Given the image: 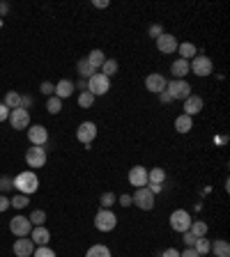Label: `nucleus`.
Returning <instances> with one entry per match:
<instances>
[{
  "label": "nucleus",
  "instance_id": "5",
  "mask_svg": "<svg viewBox=\"0 0 230 257\" xmlns=\"http://www.w3.org/2000/svg\"><path fill=\"white\" fill-rule=\"evenodd\" d=\"M189 69H191V74L205 78V76H209L214 71V62H212L207 55H196L193 60H189Z\"/></svg>",
  "mask_w": 230,
  "mask_h": 257
},
{
  "label": "nucleus",
  "instance_id": "9",
  "mask_svg": "<svg viewBox=\"0 0 230 257\" xmlns=\"http://www.w3.org/2000/svg\"><path fill=\"white\" fill-rule=\"evenodd\" d=\"M97 138V124L95 122H81L79 128H76V140L81 145L90 147V143Z\"/></svg>",
  "mask_w": 230,
  "mask_h": 257
},
{
  "label": "nucleus",
  "instance_id": "45",
  "mask_svg": "<svg viewBox=\"0 0 230 257\" xmlns=\"http://www.w3.org/2000/svg\"><path fill=\"white\" fill-rule=\"evenodd\" d=\"M118 204H122V207H131V195H127V193H124V195H120L118 198Z\"/></svg>",
  "mask_w": 230,
  "mask_h": 257
},
{
  "label": "nucleus",
  "instance_id": "44",
  "mask_svg": "<svg viewBox=\"0 0 230 257\" xmlns=\"http://www.w3.org/2000/svg\"><path fill=\"white\" fill-rule=\"evenodd\" d=\"M7 209H10V198L0 193V214H3V211H7Z\"/></svg>",
  "mask_w": 230,
  "mask_h": 257
},
{
  "label": "nucleus",
  "instance_id": "1",
  "mask_svg": "<svg viewBox=\"0 0 230 257\" xmlns=\"http://www.w3.org/2000/svg\"><path fill=\"white\" fill-rule=\"evenodd\" d=\"M14 188L21 195H32V193H37L39 188V177L35 175L32 170H23L14 177Z\"/></svg>",
  "mask_w": 230,
  "mask_h": 257
},
{
  "label": "nucleus",
  "instance_id": "30",
  "mask_svg": "<svg viewBox=\"0 0 230 257\" xmlns=\"http://www.w3.org/2000/svg\"><path fill=\"white\" fill-rule=\"evenodd\" d=\"M46 110L51 112V115H58L60 110H62V99H58V96H48L46 99Z\"/></svg>",
  "mask_w": 230,
  "mask_h": 257
},
{
  "label": "nucleus",
  "instance_id": "50",
  "mask_svg": "<svg viewBox=\"0 0 230 257\" xmlns=\"http://www.w3.org/2000/svg\"><path fill=\"white\" fill-rule=\"evenodd\" d=\"M74 87H79L81 92H86L88 90V80H79V83H74Z\"/></svg>",
  "mask_w": 230,
  "mask_h": 257
},
{
  "label": "nucleus",
  "instance_id": "48",
  "mask_svg": "<svg viewBox=\"0 0 230 257\" xmlns=\"http://www.w3.org/2000/svg\"><path fill=\"white\" fill-rule=\"evenodd\" d=\"M159 101H161V103H171L173 99H171V94H168V92L164 90V92H159Z\"/></svg>",
  "mask_w": 230,
  "mask_h": 257
},
{
  "label": "nucleus",
  "instance_id": "34",
  "mask_svg": "<svg viewBox=\"0 0 230 257\" xmlns=\"http://www.w3.org/2000/svg\"><path fill=\"white\" fill-rule=\"evenodd\" d=\"M28 220H30V223L35 225V227H39V225L46 223V211H44V209H35V211L30 214V218H28Z\"/></svg>",
  "mask_w": 230,
  "mask_h": 257
},
{
  "label": "nucleus",
  "instance_id": "20",
  "mask_svg": "<svg viewBox=\"0 0 230 257\" xmlns=\"http://www.w3.org/2000/svg\"><path fill=\"white\" fill-rule=\"evenodd\" d=\"M171 74H173V78H184L187 74H191V69H189V60H182V58H177L175 62L171 64Z\"/></svg>",
  "mask_w": 230,
  "mask_h": 257
},
{
  "label": "nucleus",
  "instance_id": "52",
  "mask_svg": "<svg viewBox=\"0 0 230 257\" xmlns=\"http://www.w3.org/2000/svg\"><path fill=\"white\" fill-rule=\"evenodd\" d=\"M200 257H203V255H200Z\"/></svg>",
  "mask_w": 230,
  "mask_h": 257
},
{
  "label": "nucleus",
  "instance_id": "49",
  "mask_svg": "<svg viewBox=\"0 0 230 257\" xmlns=\"http://www.w3.org/2000/svg\"><path fill=\"white\" fill-rule=\"evenodd\" d=\"M92 5H95L97 10H106V7L111 5V3H108V0H95V3H92Z\"/></svg>",
  "mask_w": 230,
  "mask_h": 257
},
{
  "label": "nucleus",
  "instance_id": "19",
  "mask_svg": "<svg viewBox=\"0 0 230 257\" xmlns=\"http://www.w3.org/2000/svg\"><path fill=\"white\" fill-rule=\"evenodd\" d=\"M74 83H71L69 78H62L60 83H55V96L58 99H69L71 94H74Z\"/></svg>",
  "mask_w": 230,
  "mask_h": 257
},
{
  "label": "nucleus",
  "instance_id": "47",
  "mask_svg": "<svg viewBox=\"0 0 230 257\" xmlns=\"http://www.w3.org/2000/svg\"><path fill=\"white\" fill-rule=\"evenodd\" d=\"M180 257H200V255L193 250V248H184V250L180 252Z\"/></svg>",
  "mask_w": 230,
  "mask_h": 257
},
{
  "label": "nucleus",
  "instance_id": "6",
  "mask_svg": "<svg viewBox=\"0 0 230 257\" xmlns=\"http://www.w3.org/2000/svg\"><path fill=\"white\" fill-rule=\"evenodd\" d=\"M131 202H134V207H138L140 211H152V209H155V195L147 191V186L136 188L134 195H131Z\"/></svg>",
  "mask_w": 230,
  "mask_h": 257
},
{
  "label": "nucleus",
  "instance_id": "22",
  "mask_svg": "<svg viewBox=\"0 0 230 257\" xmlns=\"http://www.w3.org/2000/svg\"><path fill=\"white\" fill-rule=\"evenodd\" d=\"M193 128V117H189V115H177L175 117V131L177 134H189Z\"/></svg>",
  "mask_w": 230,
  "mask_h": 257
},
{
  "label": "nucleus",
  "instance_id": "41",
  "mask_svg": "<svg viewBox=\"0 0 230 257\" xmlns=\"http://www.w3.org/2000/svg\"><path fill=\"white\" fill-rule=\"evenodd\" d=\"M182 241H184V246H187V248H193V243H196V236H193L191 232H184Z\"/></svg>",
  "mask_w": 230,
  "mask_h": 257
},
{
  "label": "nucleus",
  "instance_id": "13",
  "mask_svg": "<svg viewBox=\"0 0 230 257\" xmlns=\"http://www.w3.org/2000/svg\"><path fill=\"white\" fill-rule=\"evenodd\" d=\"M157 42V48H159L164 55H171L177 51V46H180V42H177L175 35H171V32H164L159 39H155Z\"/></svg>",
  "mask_w": 230,
  "mask_h": 257
},
{
  "label": "nucleus",
  "instance_id": "10",
  "mask_svg": "<svg viewBox=\"0 0 230 257\" xmlns=\"http://www.w3.org/2000/svg\"><path fill=\"white\" fill-rule=\"evenodd\" d=\"M10 232L14 236H30V232H32V223L26 218V216H14V218L10 220Z\"/></svg>",
  "mask_w": 230,
  "mask_h": 257
},
{
  "label": "nucleus",
  "instance_id": "27",
  "mask_svg": "<svg viewBox=\"0 0 230 257\" xmlns=\"http://www.w3.org/2000/svg\"><path fill=\"white\" fill-rule=\"evenodd\" d=\"M189 232H191L196 239H200V236H205L209 232V225L205 223V220H191V227H189Z\"/></svg>",
  "mask_w": 230,
  "mask_h": 257
},
{
  "label": "nucleus",
  "instance_id": "46",
  "mask_svg": "<svg viewBox=\"0 0 230 257\" xmlns=\"http://www.w3.org/2000/svg\"><path fill=\"white\" fill-rule=\"evenodd\" d=\"M161 257H180V250L177 248H166V250L161 252Z\"/></svg>",
  "mask_w": 230,
  "mask_h": 257
},
{
  "label": "nucleus",
  "instance_id": "17",
  "mask_svg": "<svg viewBox=\"0 0 230 257\" xmlns=\"http://www.w3.org/2000/svg\"><path fill=\"white\" fill-rule=\"evenodd\" d=\"M168 85L166 76L161 74H150L147 78H145V87H147V92H155V94H159V92H164Z\"/></svg>",
  "mask_w": 230,
  "mask_h": 257
},
{
  "label": "nucleus",
  "instance_id": "43",
  "mask_svg": "<svg viewBox=\"0 0 230 257\" xmlns=\"http://www.w3.org/2000/svg\"><path fill=\"white\" fill-rule=\"evenodd\" d=\"M10 108L5 106V103H0V122H7V119H10Z\"/></svg>",
  "mask_w": 230,
  "mask_h": 257
},
{
  "label": "nucleus",
  "instance_id": "38",
  "mask_svg": "<svg viewBox=\"0 0 230 257\" xmlns=\"http://www.w3.org/2000/svg\"><path fill=\"white\" fill-rule=\"evenodd\" d=\"M164 32H166V30H164V26H159V23H152V26L147 28V35H150L152 39H159Z\"/></svg>",
  "mask_w": 230,
  "mask_h": 257
},
{
  "label": "nucleus",
  "instance_id": "4",
  "mask_svg": "<svg viewBox=\"0 0 230 257\" xmlns=\"http://www.w3.org/2000/svg\"><path fill=\"white\" fill-rule=\"evenodd\" d=\"M166 92L171 94L173 101H184L187 96H191V85H189L184 78H173L168 80V85H166Z\"/></svg>",
  "mask_w": 230,
  "mask_h": 257
},
{
  "label": "nucleus",
  "instance_id": "24",
  "mask_svg": "<svg viewBox=\"0 0 230 257\" xmlns=\"http://www.w3.org/2000/svg\"><path fill=\"white\" fill-rule=\"evenodd\" d=\"M177 51H180V58L182 60H193L198 55V48H196V44H191V42H182L177 46Z\"/></svg>",
  "mask_w": 230,
  "mask_h": 257
},
{
  "label": "nucleus",
  "instance_id": "7",
  "mask_svg": "<svg viewBox=\"0 0 230 257\" xmlns=\"http://www.w3.org/2000/svg\"><path fill=\"white\" fill-rule=\"evenodd\" d=\"M46 147H37V145H32L28 147L26 152V163L30 166V170H37V168H44L46 166Z\"/></svg>",
  "mask_w": 230,
  "mask_h": 257
},
{
  "label": "nucleus",
  "instance_id": "23",
  "mask_svg": "<svg viewBox=\"0 0 230 257\" xmlns=\"http://www.w3.org/2000/svg\"><path fill=\"white\" fill-rule=\"evenodd\" d=\"M209 252H214V257H230V243L225 239H216L209 246Z\"/></svg>",
  "mask_w": 230,
  "mask_h": 257
},
{
  "label": "nucleus",
  "instance_id": "32",
  "mask_svg": "<svg viewBox=\"0 0 230 257\" xmlns=\"http://www.w3.org/2000/svg\"><path fill=\"white\" fill-rule=\"evenodd\" d=\"M209 246H212V241L205 239V236H200V239H196V243H193V250L198 252V255H207L209 252Z\"/></svg>",
  "mask_w": 230,
  "mask_h": 257
},
{
  "label": "nucleus",
  "instance_id": "29",
  "mask_svg": "<svg viewBox=\"0 0 230 257\" xmlns=\"http://www.w3.org/2000/svg\"><path fill=\"white\" fill-rule=\"evenodd\" d=\"M118 69H120V64H118V60H113V58H106V62L102 64V71H104V76H106V78L115 76V74H118Z\"/></svg>",
  "mask_w": 230,
  "mask_h": 257
},
{
  "label": "nucleus",
  "instance_id": "16",
  "mask_svg": "<svg viewBox=\"0 0 230 257\" xmlns=\"http://www.w3.org/2000/svg\"><path fill=\"white\" fill-rule=\"evenodd\" d=\"M182 103H184V115H189V117H193V115H198V112L203 110V106H205L203 96H198V94L187 96V99H184Z\"/></svg>",
  "mask_w": 230,
  "mask_h": 257
},
{
  "label": "nucleus",
  "instance_id": "18",
  "mask_svg": "<svg viewBox=\"0 0 230 257\" xmlns=\"http://www.w3.org/2000/svg\"><path fill=\"white\" fill-rule=\"evenodd\" d=\"M30 239L35 246H48V241H51V232L44 227V225H39V227H35V230L30 232Z\"/></svg>",
  "mask_w": 230,
  "mask_h": 257
},
{
  "label": "nucleus",
  "instance_id": "25",
  "mask_svg": "<svg viewBox=\"0 0 230 257\" xmlns=\"http://www.w3.org/2000/svg\"><path fill=\"white\" fill-rule=\"evenodd\" d=\"M164 182H166V170L161 166L147 170V184H161V186H164Z\"/></svg>",
  "mask_w": 230,
  "mask_h": 257
},
{
  "label": "nucleus",
  "instance_id": "37",
  "mask_svg": "<svg viewBox=\"0 0 230 257\" xmlns=\"http://www.w3.org/2000/svg\"><path fill=\"white\" fill-rule=\"evenodd\" d=\"M32 257H55V250L48 246H37L35 252H32Z\"/></svg>",
  "mask_w": 230,
  "mask_h": 257
},
{
  "label": "nucleus",
  "instance_id": "40",
  "mask_svg": "<svg viewBox=\"0 0 230 257\" xmlns=\"http://www.w3.org/2000/svg\"><path fill=\"white\" fill-rule=\"evenodd\" d=\"M14 188V177H0V191H12Z\"/></svg>",
  "mask_w": 230,
  "mask_h": 257
},
{
  "label": "nucleus",
  "instance_id": "28",
  "mask_svg": "<svg viewBox=\"0 0 230 257\" xmlns=\"http://www.w3.org/2000/svg\"><path fill=\"white\" fill-rule=\"evenodd\" d=\"M76 69H79V76H81V78H83V80H88V78H90V76H95V74H97V69H92V67H90V62H88L86 58H83V60H79V64H76Z\"/></svg>",
  "mask_w": 230,
  "mask_h": 257
},
{
  "label": "nucleus",
  "instance_id": "36",
  "mask_svg": "<svg viewBox=\"0 0 230 257\" xmlns=\"http://www.w3.org/2000/svg\"><path fill=\"white\" fill-rule=\"evenodd\" d=\"M10 207H14V209H26L28 207V195H14V198H10Z\"/></svg>",
  "mask_w": 230,
  "mask_h": 257
},
{
  "label": "nucleus",
  "instance_id": "42",
  "mask_svg": "<svg viewBox=\"0 0 230 257\" xmlns=\"http://www.w3.org/2000/svg\"><path fill=\"white\" fill-rule=\"evenodd\" d=\"M32 96H28V94H21V103H19V108H23V110H28V108L32 106Z\"/></svg>",
  "mask_w": 230,
  "mask_h": 257
},
{
  "label": "nucleus",
  "instance_id": "8",
  "mask_svg": "<svg viewBox=\"0 0 230 257\" xmlns=\"http://www.w3.org/2000/svg\"><path fill=\"white\" fill-rule=\"evenodd\" d=\"M111 90V78H106L104 74H95L88 78V92H92L95 96H104Z\"/></svg>",
  "mask_w": 230,
  "mask_h": 257
},
{
  "label": "nucleus",
  "instance_id": "11",
  "mask_svg": "<svg viewBox=\"0 0 230 257\" xmlns=\"http://www.w3.org/2000/svg\"><path fill=\"white\" fill-rule=\"evenodd\" d=\"M10 124L14 131H23V128L30 126V112L23 110V108H14L10 112Z\"/></svg>",
  "mask_w": 230,
  "mask_h": 257
},
{
  "label": "nucleus",
  "instance_id": "33",
  "mask_svg": "<svg viewBox=\"0 0 230 257\" xmlns=\"http://www.w3.org/2000/svg\"><path fill=\"white\" fill-rule=\"evenodd\" d=\"M95 99H97V96L95 94H92V92H81V94H79V106L81 108H86V110H88V108H92V106H95Z\"/></svg>",
  "mask_w": 230,
  "mask_h": 257
},
{
  "label": "nucleus",
  "instance_id": "12",
  "mask_svg": "<svg viewBox=\"0 0 230 257\" xmlns=\"http://www.w3.org/2000/svg\"><path fill=\"white\" fill-rule=\"evenodd\" d=\"M28 140H30V145L44 147V145L48 143V131H46V126H42V124H32V126H28Z\"/></svg>",
  "mask_w": 230,
  "mask_h": 257
},
{
  "label": "nucleus",
  "instance_id": "31",
  "mask_svg": "<svg viewBox=\"0 0 230 257\" xmlns=\"http://www.w3.org/2000/svg\"><path fill=\"white\" fill-rule=\"evenodd\" d=\"M3 103H5L10 110H14V108H19V103H21V94H19V92H14V90L7 92V94H5V101H3Z\"/></svg>",
  "mask_w": 230,
  "mask_h": 257
},
{
  "label": "nucleus",
  "instance_id": "35",
  "mask_svg": "<svg viewBox=\"0 0 230 257\" xmlns=\"http://www.w3.org/2000/svg\"><path fill=\"white\" fill-rule=\"evenodd\" d=\"M115 202H118V195H115V193H111V191H106L102 198H99V204H102V209H111Z\"/></svg>",
  "mask_w": 230,
  "mask_h": 257
},
{
  "label": "nucleus",
  "instance_id": "39",
  "mask_svg": "<svg viewBox=\"0 0 230 257\" xmlns=\"http://www.w3.org/2000/svg\"><path fill=\"white\" fill-rule=\"evenodd\" d=\"M39 92L46 96H53L55 94V83H51V80H44L42 85H39Z\"/></svg>",
  "mask_w": 230,
  "mask_h": 257
},
{
  "label": "nucleus",
  "instance_id": "51",
  "mask_svg": "<svg viewBox=\"0 0 230 257\" xmlns=\"http://www.w3.org/2000/svg\"><path fill=\"white\" fill-rule=\"evenodd\" d=\"M7 10H10V7H7V5H5V3H0V14H5V12H7Z\"/></svg>",
  "mask_w": 230,
  "mask_h": 257
},
{
  "label": "nucleus",
  "instance_id": "21",
  "mask_svg": "<svg viewBox=\"0 0 230 257\" xmlns=\"http://www.w3.org/2000/svg\"><path fill=\"white\" fill-rule=\"evenodd\" d=\"M88 62H90L92 69H102V64L106 62V53H104L102 48H92L90 53H88Z\"/></svg>",
  "mask_w": 230,
  "mask_h": 257
},
{
  "label": "nucleus",
  "instance_id": "3",
  "mask_svg": "<svg viewBox=\"0 0 230 257\" xmlns=\"http://www.w3.org/2000/svg\"><path fill=\"white\" fill-rule=\"evenodd\" d=\"M191 214H189L187 209H175L171 214V218H168V223H171V230L177 232V234H184V232H189V227H191Z\"/></svg>",
  "mask_w": 230,
  "mask_h": 257
},
{
  "label": "nucleus",
  "instance_id": "14",
  "mask_svg": "<svg viewBox=\"0 0 230 257\" xmlns=\"http://www.w3.org/2000/svg\"><path fill=\"white\" fill-rule=\"evenodd\" d=\"M127 179H129V184H131L134 188H143V186H147V168H143V166H134L131 170H129Z\"/></svg>",
  "mask_w": 230,
  "mask_h": 257
},
{
  "label": "nucleus",
  "instance_id": "2",
  "mask_svg": "<svg viewBox=\"0 0 230 257\" xmlns=\"http://www.w3.org/2000/svg\"><path fill=\"white\" fill-rule=\"evenodd\" d=\"M95 227L99 232H113L118 227V216L113 209H99L95 214Z\"/></svg>",
  "mask_w": 230,
  "mask_h": 257
},
{
  "label": "nucleus",
  "instance_id": "26",
  "mask_svg": "<svg viewBox=\"0 0 230 257\" xmlns=\"http://www.w3.org/2000/svg\"><path fill=\"white\" fill-rule=\"evenodd\" d=\"M86 257H113L111 255V248L104 246V243H95V246L88 248Z\"/></svg>",
  "mask_w": 230,
  "mask_h": 257
},
{
  "label": "nucleus",
  "instance_id": "15",
  "mask_svg": "<svg viewBox=\"0 0 230 257\" xmlns=\"http://www.w3.org/2000/svg\"><path fill=\"white\" fill-rule=\"evenodd\" d=\"M14 255L16 257H32V252H35V243H32V239H28V236H21V239L14 241Z\"/></svg>",
  "mask_w": 230,
  "mask_h": 257
}]
</instances>
